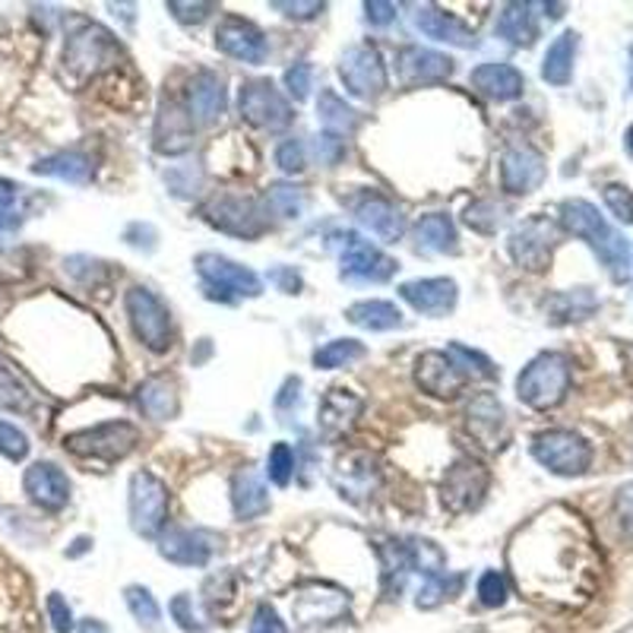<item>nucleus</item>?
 Wrapping results in <instances>:
<instances>
[{
    "instance_id": "nucleus-51",
    "label": "nucleus",
    "mask_w": 633,
    "mask_h": 633,
    "mask_svg": "<svg viewBox=\"0 0 633 633\" xmlns=\"http://www.w3.org/2000/svg\"><path fill=\"white\" fill-rule=\"evenodd\" d=\"M251 633H285V627H282V621H279L276 611L263 605L260 611H257V621H253Z\"/></svg>"
},
{
    "instance_id": "nucleus-12",
    "label": "nucleus",
    "mask_w": 633,
    "mask_h": 633,
    "mask_svg": "<svg viewBox=\"0 0 633 633\" xmlns=\"http://www.w3.org/2000/svg\"><path fill=\"white\" fill-rule=\"evenodd\" d=\"M216 45L226 51L228 57L244 61V64H263L270 54L263 32L248 20H238V17H228L226 23L216 29Z\"/></svg>"
},
{
    "instance_id": "nucleus-19",
    "label": "nucleus",
    "mask_w": 633,
    "mask_h": 633,
    "mask_svg": "<svg viewBox=\"0 0 633 633\" xmlns=\"http://www.w3.org/2000/svg\"><path fill=\"white\" fill-rule=\"evenodd\" d=\"M403 302H408L418 314L440 317L447 310H454L456 304V282L454 279H415L400 285Z\"/></svg>"
},
{
    "instance_id": "nucleus-28",
    "label": "nucleus",
    "mask_w": 633,
    "mask_h": 633,
    "mask_svg": "<svg viewBox=\"0 0 633 633\" xmlns=\"http://www.w3.org/2000/svg\"><path fill=\"white\" fill-rule=\"evenodd\" d=\"M190 114L187 111H181L177 105H165L162 108V114H159V124H155V150L162 152H184L190 146V137H194V130H190Z\"/></svg>"
},
{
    "instance_id": "nucleus-34",
    "label": "nucleus",
    "mask_w": 633,
    "mask_h": 633,
    "mask_svg": "<svg viewBox=\"0 0 633 633\" xmlns=\"http://www.w3.org/2000/svg\"><path fill=\"white\" fill-rule=\"evenodd\" d=\"M415 238H418V251L428 253H454L456 251V228L447 216H425L418 228H415Z\"/></svg>"
},
{
    "instance_id": "nucleus-18",
    "label": "nucleus",
    "mask_w": 633,
    "mask_h": 633,
    "mask_svg": "<svg viewBox=\"0 0 633 633\" xmlns=\"http://www.w3.org/2000/svg\"><path fill=\"white\" fill-rule=\"evenodd\" d=\"M206 219L228 234H241V238H253L263 231V219H260L257 206L241 197H216L206 206Z\"/></svg>"
},
{
    "instance_id": "nucleus-48",
    "label": "nucleus",
    "mask_w": 633,
    "mask_h": 633,
    "mask_svg": "<svg viewBox=\"0 0 633 633\" xmlns=\"http://www.w3.org/2000/svg\"><path fill=\"white\" fill-rule=\"evenodd\" d=\"M276 165L282 172H302L304 168V146L298 140H285L276 150Z\"/></svg>"
},
{
    "instance_id": "nucleus-15",
    "label": "nucleus",
    "mask_w": 633,
    "mask_h": 633,
    "mask_svg": "<svg viewBox=\"0 0 633 633\" xmlns=\"http://www.w3.org/2000/svg\"><path fill=\"white\" fill-rule=\"evenodd\" d=\"M25 494L42 506V510H61L70 501V481L54 466V462H35L29 466L23 476Z\"/></svg>"
},
{
    "instance_id": "nucleus-37",
    "label": "nucleus",
    "mask_w": 633,
    "mask_h": 633,
    "mask_svg": "<svg viewBox=\"0 0 633 633\" xmlns=\"http://www.w3.org/2000/svg\"><path fill=\"white\" fill-rule=\"evenodd\" d=\"M349 320L364 329H393L403 324V314L390 302H358L349 307Z\"/></svg>"
},
{
    "instance_id": "nucleus-5",
    "label": "nucleus",
    "mask_w": 633,
    "mask_h": 633,
    "mask_svg": "<svg viewBox=\"0 0 633 633\" xmlns=\"http://www.w3.org/2000/svg\"><path fill=\"white\" fill-rule=\"evenodd\" d=\"M532 456L555 476H582L592 462V450L574 430H545L532 440Z\"/></svg>"
},
{
    "instance_id": "nucleus-25",
    "label": "nucleus",
    "mask_w": 633,
    "mask_h": 633,
    "mask_svg": "<svg viewBox=\"0 0 633 633\" xmlns=\"http://www.w3.org/2000/svg\"><path fill=\"white\" fill-rule=\"evenodd\" d=\"M358 222L368 228L371 234H378L380 241H396L403 238L405 219L400 216V209L383 197H368V200L358 206Z\"/></svg>"
},
{
    "instance_id": "nucleus-54",
    "label": "nucleus",
    "mask_w": 633,
    "mask_h": 633,
    "mask_svg": "<svg viewBox=\"0 0 633 633\" xmlns=\"http://www.w3.org/2000/svg\"><path fill=\"white\" fill-rule=\"evenodd\" d=\"M273 7H276V10H288V17H302V10H310V13H320V10H324V3H282V0H276Z\"/></svg>"
},
{
    "instance_id": "nucleus-23",
    "label": "nucleus",
    "mask_w": 633,
    "mask_h": 633,
    "mask_svg": "<svg viewBox=\"0 0 633 633\" xmlns=\"http://www.w3.org/2000/svg\"><path fill=\"white\" fill-rule=\"evenodd\" d=\"M469 428L479 437L484 447H498L504 440L506 430V412L504 405L498 403L494 393H479L469 403Z\"/></svg>"
},
{
    "instance_id": "nucleus-8",
    "label": "nucleus",
    "mask_w": 633,
    "mask_h": 633,
    "mask_svg": "<svg viewBox=\"0 0 633 633\" xmlns=\"http://www.w3.org/2000/svg\"><path fill=\"white\" fill-rule=\"evenodd\" d=\"M114 42L111 35L96 23H83V29H76L74 35L67 39V48H64V67L74 76H92L101 70L111 57H114Z\"/></svg>"
},
{
    "instance_id": "nucleus-3",
    "label": "nucleus",
    "mask_w": 633,
    "mask_h": 633,
    "mask_svg": "<svg viewBox=\"0 0 633 633\" xmlns=\"http://www.w3.org/2000/svg\"><path fill=\"white\" fill-rule=\"evenodd\" d=\"M124 304L137 339L152 352H165L172 346V314H168V307L159 302L150 288H140V285L127 292Z\"/></svg>"
},
{
    "instance_id": "nucleus-56",
    "label": "nucleus",
    "mask_w": 633,
    "mask_h": 633,
    "mask_svg": "<svg viewBox=\"0 0 633 633\" xmlns=\"http://www.w3.org/2000/svg\"><path fill=\"white\" fill-rule=\"evenodd\" d=\"M17 228H20V216L17 212H0V238L17 231Z\"/></svg>"
},
{
    "instance_id": "nucleus-20",
    "label": "nucleus",
    "mask_w": 633,
    "mask_h": 633,
    "mask_svg": "<svg viewBox=\"0 0 633 633\" xmlns=\"http://www.w3.org/2000/svg\"><path fill=\"white\" fill-rule=\"evenodd\" d=\"M187 105H190L187 108L190 121L216 124L222 118V111H226V86H222V79L216 74H209V70L194 76V83L187 89Z\"/></svg>"
},
{
    "instance_id": "nucleus-39",
    "label": "nucleus",
    "mask_w": 633,
    "mask_h": 633,
    "mask_svg": "<svg viewBox=\"0 0 633 633\" xmlns=\"http://www.w3.org/2000/svg\"><path fill=\"white\" fill-rule=\"evenodd\" d=\"M266 206H270V212H276L282 219H298L304 212V206H307V197H304V190H298V187L276 184V187H270V194H266Z\"/></svg>"
},
{
    "instance_id": "nucleus-17",
    "label": "nucleus",
    "mask_w": 633,
    "mask_h": 633,
    "mask_svg": "<svg viewBox=\"0 0 633 633\" xmlns=\"http://www.w3.org/2000/svg\"><path fill=\"white\" fill-rule=\"evenodd\" d=\"M415 380L430 396H456L466 383V374L459 371L450 352H425L415 361Z\"/></svg>"
},
{
    "instance_id": "nucleus-49",
    "label": "nucleus",
    "mask_w": 633,
    "mask_h": 633,
    "mask_svg": "<svg viewBox=\"0 0 633 633\" xmlns=\"http://www.w3.org/2000/svg\"><path fill=\"white\" fill-rule=\"evenodd\" d=\"M48 614H51V624H54V631L57 633H70L74 631V621H70V605L57 596V592H51L48 596Z\"/></svg>"
},
{
    "instance_id": "nucleus-46",
    "label": "nucleus",
    "mask_w": 633,
    "mask_h": 633,
    "mask_svg": "<svg viewBox=\"0 0 633 633\" xmlns=\"http://www.w3.org/2000/svg\"><path fill=\"white\" fill-rule=\"evenodd\" d=\"M479 596L484 605H501L506 599V580L498 570H488L479 580Z\"/></svg>"
},
{
    "instance_id": "nucleus-7",
    "label": "nucleus",
    "mask_w": 633,
    "mask_h": 633,
    "mask_svg": "<svg viewBox=\"0 0 633 633\" xmlns=\"http://www.w3.org/2000/svg\"><path fill=\"white\" fill-rule=\"evenodd\" d=\"M168 516V488L152 472H137L130 479V523L140 535H155Z\"/></svg>"
},
{
    "instance_id": "nucleus-11",
    "label": "nucleus",
    "mask_w": 633,
    "mask_h": 633,
    "mask_svg": "<svg viewBox=\"0 0 633 633\" xmlns=\"http://www.w3.org/2000/svg\"><path fill=\"white\" fill-rule=\"evenodd\" d=\"M557 231L548 219L532 216L523 226L510 234V253L520 266L526 270H545L552 263V251H555Z\"/></svg>"
},
{
    "instance_id": "nucleus-2",
    "label": "nucleus",
    "mask_w": 633,
    "mask_h": 633,
    "mask_svg": "<svg viewBox=\"0 0 633 633\" xmlns=\"http://www.w3.org/2000/svg\"><path fill=\"white\" fill-rule=\"evenodd\" d=\"M570 390V361L560 352H542L532 358L516 378V396L532 408H555Z\"/></svg>"
},
{
    "instance_id": "nucleus-31",
    "label": "nucleus",
    "mask_w": 633,
    "mask_h": 633,
    "mask_svg": "<svg viewBox=\"0 0 633 633\" xmlns=\"http://www.w3.org/2000/svg\"><path fill=\"white\" fill-rule=\"evenodd\" d=\"M580 48V35L577 32H564L552 42V48L545 54V64H542V76L552 83V86H567L570 76H574V57Z\"/></svg>"
},
{
    "instance_id": "nucleus-36",
    "label": "nucleus",
    "mask_w": 633,
    "mask_h": 633,
    "mask_svg": "<svg viewBox=\"0 0 633 633\" xmlns=\"http://www.w3.org/2000/svg\"><path fill=\"white\" fill-rule=\"evenodd\" d=\"M317 114H320V124L327 127V133L339 137V133H349L358 127V111L349 108L346 101L339 99L332 89H324L320 92V101H317Z\"/></svg>"
},
{
    "instance_id": "nucleus-43",
    "label": "nucleus",
    "mask_w": 633,
    "mask_h": 633,
    "mask_svg": "<svg viewBox=\"0 0 633 633\" xmlns=\"http://www.w3.org/2000/svg\"><path fill=\"white\" fill-rule=\"evenodd\" d=\"M0 454L13 459V462L29 454V437L17 425L3 422V418H0Z\"/></svg>"
},
{
    "instance_id": "nucleus-35",
    "label": "nucleus",
    "mask_w": 633,
    "mask_h": 633,
    "mask_svg": "<svg viewBox=\"0 0 633 633\" xmlns=\"http://www.w3.org/2000/svg\"><path fill=\"white\" fill-rule=\"evenodd\" d=\"M530 10V3H506L504 10H501L498 32L504 35L506 42H513V45H532V42H535L538 29L532 23Z\"/></svg>"
},
{
    "instance_id": "nucleus-16",
    "label": "nucleus",
    "mask_w": 633,
    "mask_h": 633,
    "mask_svg": "<svg viewBox=\"0 0 633 633\" xmlns=\"http://www.w3.org/2000/svg\"><path fill=\"white\" fill-rule=\"evenodd\" d=\"M545 181V159L530 146H513L501 159V184L506 194H530Z\"/></svg>"
},
{
    "instance_id": "nucleus-10",
    "label": "nucleus",
    "mask_w": 633,
    "mask_h": 633,
    "mask_svg": "<svg viewBox=\"0 0 633 633\" xmlns=\"http://www.w3.org/2000/svg\"><path fill=\"white\" fill-rule=\"evenodd\" d=\"M238 108L241 114L257 127L266 130H282L292 121V108L288 101L279 96V89L270 79H257V83H244L241 96H238Z\"/></svg>"
},
{
    "instance_id": "nucleus-41",
    "label": "nucleus",
    "mask_w": 633,
    "mask_h": 633,
    "mask_svg": "<svg viewBox=\"0 0 633 633\" xmlns=\"http://www.w3.org/2000/svg\"><path fill=\"white\" fill-rule=\"evenodd\" d=\"M501 206L491 200H481L472 203L469 209H466V226H472L476 231H484V234H491V231H498L501 226Z\"/></svg>"
},
{
    "instance_id": "nucleus-40",
    "label": "nucleus",
    "mask_w": 633,
    "mask_h": 633,
    "mask_svg": "<svg viewBox=\"0 0 633 633\" xmlns=\"http://www.w3.org/2000/svg\"><path fill=\"white\" fill-rule=\"evenodd\" d=\"M602 197H605L608 212H611L618 222L633 226V190H627L624 184H608L605 190H602Z\"/></svg>"
},
{
    "instance_id": "nucleus-14",
    "label": "nucleus",
    "mask_w": 633,
    "mask_h": 633,
    "mask_svg": "<svg viewBox=\"0 0 633 633\" xmlns=\"http://www.w3.org/2000/svg\"><path fill=\"white\" fill-rule=\"evenodd\" d=\"M396 273V263L383 257L378 248L361 241L358 234H346V253H342V279H361V282H383Z\"/></svg>"
},
{
    "instance_id": "nucleus-45",
    "label": "nucleus",
    "mask_w": 633,
    "mask_h": 633,
    "mask_svg": "<svg viewBox=\"0 0 633 633\" xmlns=\"http://www.w3.org/2000/svg\"><path fill=\"white\" fill-rule=\"evenodd\" d=\"M0 405L3 408H29V393L7 368H0Z\"/></svg>"
},
{
    "instance_id": "nucleus-24",
    "label": "nucleus",
    "mask_w": 633,
    "mask_h": 633,
    "mask_svg": "<svg viewBox=\"0 0 633 633\" xmlns=\"http://www.w3.org/2000/svg\"><path fill=\"white\" fill-rule=\"evenodd\" d=\"M159 552H162V557L175 560V564H187V567L197 564L200 567L212 555V535L197 530H172L162 538Z\"/></svg>"
},
{
    "instance_id": "nucleus-30",
    "label": "nucleus",
    "mask_w": 633,
    "mask_h": 633,
    "mask_svg": "<svg viewBox=\"0 0 633 633\" xmlns=\"http://www.w3.org/2000/svg\"><path fill=\"white\" fill-rule=\"evenodd\" d=\"M231 491H234L231 498H234V516L238 520H253V516L270 510V494H266L263 481H260V476L253 469H241L234 476Z\"/></svg>"
},
{
    "instance_id": "nucleus-60",
    "label": "nucleus",
    "mask_w": 633,
    "mask_h": 633,
    "mask_svg": "<svg viewBox=\"0 0 633 633\" xmlns=\"http://www.w3.org/2000/svg\"><path fill=\"white\" fill-rule=\"evenodd\" d=\"M631 86H633V48H631Z\"/></svg>"
},
{
    "instance_id": "nucleus-59",
    "label": "nucleus",
    "mask_w": 633,
    "mask_h": 633,
    "mask_svg": "<svg viewBox=\"0 0 633 633\" xmlns=\"http://www.w3.org/2000/svg\"><path fill=\"white\" fill-rule=\"evenodd\" d=\"M624 146H627V152H631V155H633V127H631V130H627V137H624Z\"/></svg>"
},
{
    "instance_id": "nucleus-53",
    "label": "nucleus",
    "mask_w": 633,
    "mask_h": 633,
    "mask_svg": "<svg viewBox=\"0 0 633 633\" xmlns=\"http://www.w3.org/2000/svg\"><path fill=\"white\" fill-rule=\"evenodd\" d=\"M368 20L378 25H386L390 20H396V3H368Z\"/></svg>"
},
{
    "instance_id": "nucleus-21",
    "label": "nucleus",
    "mask_w": 633,
    "mask_h": 633,
    "mask_svg": "<svg viewBox=\"0 0 633 633\" xmlns=\"http://www.w3.org/2000/svg\"><path fill=\"white\" fill-rule=\"evenodd\" d=\"M472 86L479 89L481 96H488V99L510 101L523 96L526 79L510 64H481V67L472 70Z\"/></svg>"
},
{
    "instance_id": "nucleus-6",
    "label": "nucleus",
    "mask_w": 633,
    "mask_h": 633,
    "mask_svg": "<svg viewBox=\"0 0 633 633\" xmlns=\"http://www.w3.org/2000/svg\"><path fill=\"white\" fill-rule=\"evenodd\" d=\"M140 440V430L130 422H105L89 430H76L64 444L76 456H92V459H121Z\"/></svg>"
},
{
    "instance_id": "nucleus-32",
    "label": "nucleus",
    "mask_w": 633,
    "mask_h": 633,
    "mask_svg": "<svg viewBox=\"0 0 633 633\" xmlns=\"http://www.w3.org/2000/svg\"><path fill=\"white\" fill-rule=\"evenodd\" d=\"M137 400H140V408L150 415L152 422H165V418H172L177 412L175 380L162 378V374H159V378H150L143 386H140Z\"/></svg>"
},
{
    "instance_id": "nucleus-58",
    "label": "nucleus",
    "mask_w": 633,
    "mask_h": 633,
    "mask_svg": "<svg viewBox=\"0 0 633 633\" xmlns=\"http://www.w3.org/2000/svg\"><path fill=\"white\" fill-rule=\"evenodd\" d=\"M83 633H105L99 621H83Z\"/></svg>"
},
{
    "instance_id": "nucleus-38",
    "label": "nucleus",
    "mask_w": 633,
    "mask_h": 633,
    "mask_svg": "<svg viewBox=\"0 0 633 633\" xmlns=\"http://www.w3.org/2000/svg\"><path fill=\"white\" fill-rule=\"evenodd\" d=\"M358 358H364V346L358 339H332L324 349L314 352V364L317 368H342V364H352Z\"/></svg>"
},
{
    "instance_id": "nucleus-57",
    "label": "nucleus",
    "mask_w": 633,
    "mask_h": 633,
    "mask_svg": "<svg viewBox=\"0 0 633 633\" xmlns=\"http://www.w3.org/2000/svg\"><path fill=\"white\" fill-rule=\"evenodd\" d=\"M273 279H279V282H285V285H288V292H295V288L302 285V282H298V276H295V273H288V270H279V273Z\"/></svg>"
},
{
    "instance_id": "nucleus-4",
    "label": "nucleus",
    "mask_w": 633,
    "mask_h": 633,
    "mask_svg": "<svg viewBox=\"0 0 633 633\" xmlns=\"http://www.w3.org/2000/svg\"><path fill=\"white\" fill-rule=\"evenodd\" d=\"M197 273H200L203 285L209 292V298H257L263 292L257 273H251L248 266H238L219 253H200L197 257Z\"/></svg>"
},
{
    "instance_id": "nucleus-44",
    "label": "nucleus",
    "mask_w": 633,
    "mask_h": 633,
    "mask_svg": "<svg viewBox=\"0 0 633 633\" xmlns=\"http://www.w3.org/2000/svg\"><path fill=\"white\" fill-rule=\"evenodd\" d=\"M127 605L133 608V614L143 621V624H155L159 621V605L152 602V596L146 589H140V586H130L127 589Z\"/></svg>"
},
{
    "instance_id": "nucleus-22",
    "label": "nucleus",
    "mask_w": 633,
    "mask_h": 633,
    "mask_svg": "<svg viewBox=\"0 0 633 633\" xmlns=\"http://www.w3.org/2000/svg\"><path fill=\"white\" fill-rule=\"evenodd\" d=\"M450 74H454V61L447 54L418 48V45L403 48V54H400V76L412 86L415 83H437V79H447Z\"/></svg>"
},
{
    "instance_id": "nucleus-27",
    "label": "nucleus",
    "mask_w": 633,
    "mask_h": 633,
    "mask_svg": "<svg viewBox=\"0 0 633 633\" xmlns=\"http://www.w3.org/2000/svg\"><path fill=\"white\" fill-rule=\"evenodd\" d=\"M361 412V400L354 396L352 390H342V386H332L324 403H320V428L327 437H336L352 425Z\"/></svg>"
},
{
    "instance_id": "nucleus-33",
    "label": "nucleus",
    "mask_w": 633,
    "mask_h": 633,
    "mask_svg": "<svg viewBox=\"0 0 633 633\" xmlns=\"http://www.w3.org/2000/svg\"><path fill=\"white\" fill-rule=\"evenodd\" d=\"M35 175L61 177V181H70V184H86L92 177V162L79 152H57L48 159H39L32 165Z\"/></svg>"
},
{
    "instance_id": "nucleus-55",
    "label": "nucleus",
    "mask_w": 633,
    "mask_h": 633,
    "mask_svg": "<svg viewBox=\"0 0 633 633\" xmlns=\"http://www.w3.org/2000/svg\"><path fill=\"white\" fill-rule=\"evenodd\" d=\"M17 190H20V187H17L13 181H3V177H0V212L17 200Z\"/></svg>"
},
{
    "instance_id": "nucleus-13",
    "label": "nucleus",
    "mask_w": 633,
    "mask_h": 633,
    "mask_svg": "<svg viewBox=\"0 0 633 633\" xmlns=\"http://www.w3.org/2000/svg\"><path fill=\"white\" fill-rule=\"evenodd\" d=\"M484 488H488V472L481 469L479 462L462 459V462H456L454 469L447 472V479H444V504L450 506L454 513L472 510V506L481 504Z\"/></svg>"
},
{
    "instance_id": "nucleus-42",
    "label": "nucleus",
    "mask_w": 633,
    "mask_h": 633,
    "mask_svg": "<svg viewBox=\"0 0 633 633\" xmlns=\"http://www.w3.org/2000/svg\"><path fill=\"white\" fill-rule=\"evenodd\" d=\"M270 469V479L276 481L279 488L282 484H288L292 481V472H295V454H292V447L288 444H276L273 450H270V462H266Z\"/></svg>"
},
{
    "instance_id": "nucleus-52",
    "label": "nucleus",
    "mask_w": 633,
    "mask_h": 633,
    "mask_svg": "<svg viewBox=\"0 0 633 633\" xmlns=\"http://www.w3.org/2000/svg\"><path fill=\"white\" fill-rule=\"evenodd\" d=\"M618 516H621L624 530L633 535V484H624L618 491Z\"/></svg>"
},
{
    "instance_id": "nucleus-47",
    "label": "nucleus",
    "mask_w": 633,
    "mask_h": 633,
    "mask_svg": "<svg viewBox=\"0 0 633 633\" xmlns=\"http://www.w3.org/2000/svg\"><path fill=\"white\" fill-rule=\"evenodd\" d=\"M310 76H314L310 64H295V67H288V74H285V86H288V92L298 101L310 96Z\"/></svg>"
},
{
    "instance_id": "nucleus-9",
    "label": "nucleus",
    "mask_w": 633,
    "mask_h": 633,
    "mask_svg": "<svg viewBox=\"0 0 633 633\" xmlns=\"http://www.w3.org/2000/svg\"><path fill=\"white\" fill-rule=\"evenodd\" d=\"M339 76L354 99H378L386 89V67L380 61L378 48H371V45H352L346 51L342 64H339Z\"/></svg>"
},
{
    "instance_id": "nucleus-50",
    "label": "nucleus",
    "mask_w": 633,
    "mask_h": 633,
    "mask_svg": "<svg viewBox=\"0 0 633 633\" xmlns=\"http://www.w3.org/2000/svg\"><path fill=\"white\" fill-rule=\"evenodd\" d=\"M342 140L339 137H332V133H324V137H317V159L324 162V165H336L339 159H342Z\"/></svg>"
},
{
    "instance_id": "nucleus-1",
    "label": "nucleus",
    "mask_w": 633,
    "mask_h": 633,
    "mask_svg": "<svg viewBox=\"0 0 633 633\" xmlns=\"http://www.w3.org/2000/svg\"><path fill=\"white\" fill-rule=\"evenodd\" d=\"M560 226L567 228L570 234L582 238L596 257L602 260L608 273L614 282H627L631 279V244L624 241L621 231L608 226L605 216L586 200H567L560 206Z\"/></svg>"
},
{
    "instance_id": "nucleus-26",
    "label": "nucleus",
    "mask_w": 633,
    "mask_h": 633,
    "mask_svg": "<svg viewBox=\"0 0 633 633\" xmlns=\"http://www.w3.org/2000/svg\"><path fill=\"white\" fill-rule=\"evenodd\" d=\"M374 481H378V469H374V459L368 454H349L339 459V466H336V484H339L342 498L358 501L361 494H371Z\"/></svg>"
},
{
    "instance_id": "nucleus-29",
    "label": "nucleus",
    "mask_w": 633,
    "mask_h": 633,
    "mask_svg": "<svg viewBox=\"0 0 633 633\" xmlns=\"http://www.w3.org/2000/svg\"><path fill=\"white\" fill-rule=\"evenodd\" d=\"M415 25L434 39V42H450V45H472V29L466 23H459L456 17L437 10V7H422L418 17H415Z\"/></svg>"
}]
</instances>
